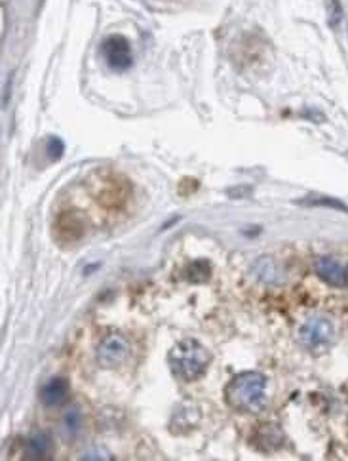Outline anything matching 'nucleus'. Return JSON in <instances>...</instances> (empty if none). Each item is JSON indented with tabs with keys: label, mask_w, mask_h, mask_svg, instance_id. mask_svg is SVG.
Returning <instances> with one entry per match:
<instances>
[{
	"label": "nucleus",
	"mask_w": 348,
	"mask_h": 461,
	"mask_svg": "<svg viewBox=\"0 0 348 461\" xmlns=\"http://www.w3.org/2000/svg\"><path fill=\"white\" fill-rule=\"evenodd\" d=\"M316 273L320 279L331 286H345L347 284V271L333 257H320L316 262Z\"/></svg>",
	"instance_id": "nucleus-6"
},
{
	"label": "nucleus",
	"mask_w": 348,
	"mask_h": 461,
	"mask_svg": "<svg viewBox=\"0 0 348 461\" xmlns=\"http://www.w3.org/2000/svg\"><path fill=\"white\" fill-rule=\"evenodd\" d=\"M52 453V440L44 433H39L27 444V458L29 460H46Z\"/></svg>",
	"instance_id": "nucleus-8"
},
{
	"label": "nucleus",
	"mask_w": 348,
	"mask_h": 461,
	"mask_svg": "<svg viewBox=\"0 0 348 461\" xmlns=\"http://www.w3.org/2000/svg\"><path fill=\"white\" fill-rule=\"evenodd\" d=\"M101 54L109 67L114 71H126L127 67H132V46L120 35H114L105 40L103 46H101Z\"/></svg>",
	"instance_id": "nucleus-3"
},
{
	"label": "nucleus",
	"mask_w": 348,
	"mask_h": 461,
	"mask_svg": "<svg viewBox=\"0 0 348 461\" xmlns=\"http://www.w3.org/2000/svg\"><path fill=\"white\" fill-rule=\"evenodd\" d=\"M209 263L206 259H196V262L190 263L189 277L192 282H204L209 279Z\"/></svg>",
	"instance_id": "nucleus-9"
},
{
	"label": "nucleus",
	"mask_w": 348,
	"mask_h": 461,
	"mask_svg": "<svg viewBox=\"0 0 348 461\" xmlns=\"http://www.w3.org/2000/svg\"><path fill=\"white\" fill-rule=\"evenodd\" d=\"M69 397V383L65 382L63 377H54L42 387L40 398H42V404L48 408H56L61 406Z\"/></svg>",
	"instance_id": "nucleus-7"
},
{
	"label": "nucleus",
	"mask_w": 348,
	"mask_h": 461,
	"mask_svg": "<svg viewBox=\"0 0 348 461\" xmlns=\"http://www.w3.org/2000/svg\"><path fill=\"white\" fill-rule=\"evenodd\" d=\"M301 204H310V206H329V208H335V210L348 212L347 204H342L340 200H335V199H331V197H314V199L301 200Z\"/></svg>",
	"instance_id": "nucleus-10"
},
{
	"label": "nucleus",
	"mask_w": 348,
	"mask_h": 461,
	"mask_svg": "<svg viewBox=\"0 0 348 461\" xmlns=\"http://www.w3.org/2000/svg\"><path fill=\"white\" fill-rule=\"evenodd\" d=\"M340 16H342V10H340L339 0H331V21H333V25L339 23Z\"/></svg>",
	"instance_id": "nucleus-14"
},
{
	"label": "nucleus",
	"mask_w": 348,
	"mask_h": 461,
	"mask_svg": "<svg viewBox=\"0 0 348 461\" xmlns=\"http://www.w3.org/2000/svg\"><path fill=\"white\" fill-rule=\"evenodd\" d=\"M46 151H48V157H50L52 160L61 159V155H63V151H65L63 141H61L59 137H50V139H48Z\"/></svg>",
	"instance_id": "nucleus-12"
},
{
	"label": "nucleus",
	"mask_w": 348,
	"mask_h": 461,
	"mask_svg": "<svg viewBox=\"0 0 348 461\" xmlns=\"http://www.w3.org/2000/svg\"><path fill=\"white\" fill-rule=\"evenodd\" d=\"M170 366L179 380L183 382H194L206 374L207 366L212 362L209 351L196 340H183L170 351Z\"/></svg>",
	"instance_id": "nucleus-2"
},
{
	"label": "nucleus",
	"mask_w": 348,
	"mask_h": 461,
	"mask_svg": "<svg viewBox=\"0 0 348 461\" xmlns=\"http://www.w3.org/2000/svg\"><path fill=\"white\" fill-rule=\"evenodd\" d=\"M333 340V324L324 317L309 318L301 328V342L309 349L325 347Z\"/></svg>",
	"instance_id": "nucleus-5"
},
{
	"label": "nucleus",
	"mask_w": 348,
	"mask_h": 461,
	"mask_svg": "<svg viewBox=\"0 0 348 461\" xmlns=\"http://www.w3.org/2000/svg\"><path fill=\"white\" fill-rule=\"evenodd\" d=\"M227 400L240 412L257 413L267 404V380L259 372H244L227 385Z\"/></svg>",
	"instance_id": "nucleus-1"
},
{
	"label": "nucleus",
	"mask_w": 348,
	"mask_h": 461,
	"mask_svg": "<svg viewBox=\"0 0 348 461\" xmlns=\"http://www.w3.org/2000/svg\"><path fill=\"white\" fill-rule=\"evenodd\" d=\"M82 425V415L79 410H71V412L65 415V429L69 435H76Z\"/></svg>",
	"instance_id": "nucleus-11"
},
{
	"label": "nucleus",
	"mask_w": 348,
	"mask_h": 461,
	"mask_svg": "<svg viewBox=\"0 0 348 461\" xmlns=\"http://www.w3.org/2000/svg\"><path fill=\"white\" fill-rule=\"evenodd\" d=\"M257 265H261V277L263 280H267V282H270L272 280V275L276 273V269H274V263L270 262V259H267V257H263L261 262H257Z\"/></svg>",
	"instance_id": "nucleus-13"
},
{
	"label": "nucleus",
	"mask_w": 348,
	"mask_h": 461,
	"mask_svg": "<svg viewBox=\"0 0 348 461\" xmlns=\"http://www.w3.org/2000/svg\"><path fill=\"white\" fill-rule=\"evenodd\" d=\"M127 353H130V343L126 337L120 334H111L109 337H105L97 349V362L103 368H114L126 360Z\"/></svg>",
	"instance_id": "nucleus-4"
}]
</instances>
